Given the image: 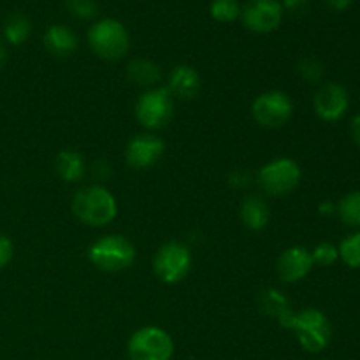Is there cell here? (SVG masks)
Listing matches in <instances>:
<instances>
[{"instance_id": "6da1fadb", "label": "cell", "mask_w": 360, "mask_h": 360, "mask_svg": "<svg viewBox=\"0 0 360 360\" xmlns=\"http://www.w3.org/2000/svg\"><path fill=\"white\" fill-rule=\"evenodd\" d=\"M283 329L292 330L299 345L308 354H320L326 350L333 340V326L326 313L316 308H304L292 311L280 322Z\"/></svg>"}, {"instance_id": "7a4b0ae2", "label": "cell", "mask_w": 360, "mask_h": 360, "mask_svg": "<svg viewBox=\"0 0 360 360\" xmlns=\"http://www.w3.org/2000/svg\"><path fill=\"white\" fill-rule=\"evenodd\" d=\"M72 211L81 224L98 229L109 225L118 217V202L105 186L86 185L74 195Z\"/></svg>"}, {"instance_id": "3957f363", "label": "cell", "mask_w": 360, "mask_h": 360, "mask_svg": "<svg viewBox=\"0 0 360 360\" xmlns=\"http://www.w3.org/2000/svg\"><path fill=\"white\" fill-rule=\"evenodd\" d=\"M88 44L98 58L118 62L130 49V35L125 25L115 18L97 20L88 30Z\"/></svg>"}, {"instance_id": "277c9868", "label": "cell", "mask_w": 360, "mask_h": 360, "mask_svg": "<svg viewBox=\"0 0 360 360\" xmlns=\"http://www.w3.org/2000/svg\"><path fill=\"white\" fill-rule=\"evenodd\" d=\"M136 259V246L118 234L102 236L88 248V260L105 273H122L130 269Z\"/></svg>"}, {"instance_id": "5b68a950", "label": "cell", "mask_w": 360, "mask_h": 360, "mask_svg": "<svg viewBox=\"0 0 360 360\" xmlns=\"http://www.w3.org/2000/svg\"><path fill=\"white\" fill-rule=\"evenodd\" d=\"M136 118L148 132H157L169 125L174 115V97L167 86H155L144 90L136 102Z\"/></svg>"}, {"instance_id": "8992f818", "label": "cell", "mask_w": 360, "mask_h": 360, "mask_svg": "<svg viewBox=\"0 0 360 360\" xmlns=\"http://www.w3.org/2000/svg\"><path fill=\"white\" fill-rule=\"evenodd\" d=\"M302 178L297 162L290 157H278L264 164L257 172L260 188L271 197H285L294 192Z\"/></svg>"}, {"instance_id": "52a82bcc", "label": "cell", "mask_w": 360, "mask_h": 360, "mask_svg": "<svg viewBox=\"0 0 360 360\" xmlns=\"http://www.w3.org/2000/svg\"><path fill=\"white\" fill-rule=\"evenodd\" d=\"M127 354L130 360H171L174 355V341L162 327H141L130 336Z\"/></svg>"}, {"instance_id": "ba28073f", "label": "cell", "mask_w": 360, "mask_h": 360, "mask_svg": "<svg viewBox=\"0 0 360 360\" xmlns=\"http://www.w3.org/2000/svg\"><path fill=\"white\" fill-rule=\"evenodd\" d=\"M192 269V252L179 241H169L157 250L153 259V273L162 283L178 285Z\"/></svg>"}, {"instance_id": "9c48e42d", "label": "cell", "mask_w": 360, "mask_h": 360, "mask_svg": "<svg viewBox=\"0 0 360 360\" xmlns=\"http://www.w3.org/2000/svg\"><path fill=\"white\" fill-rule=\"evenodd\" d=\"M294 115V101L283 90H269L260 94L252 104V116L264 129H280L290 122Z\"/></svg>"}, {"instance_id": "30bf717a", "label": "cell", "mask_w": 360, "mask_h": 360, "mask_svg": "<svg viewBox=\"0 0 360 360\" xmlns=\"http://www.w3.org/2000/svg\"><path fill=\"white\" fill-rule=\"evenodd\" d=\"M280 0H248L241 9V21L253 34H271L283 21Z\"/></svg>"}, {"instance_id": "8fae6325", "label": "cell", "mask_w": 360, "mask_h": 360, "mask_svg": "<svg viewBox=\"0 0 360 360\" xmlns=\"http://www.w3.org/2000/svg\"><path fill=\"white\" fill-rule=\"evenodd\" d=\"M165 151V143L155 132H144L132 137L125 148V162L134 171L151 169L162 158Z\"/></svg>"}, {"instance_id": "7c38bea8", "label": "cell", "mask_w": 360, "mask_h": 360, "mask_svg": "<svg viewBox=\"0 0 360 360\" xmlns=\"http://www.w3.org/2000/svg\"><path fill=\"white\" fill-rule=\"evenodd\" d=\"M350 108V95L348 90L340 83H326L315 91L313 109L322 122H340Z\"/></svg>"}, {"instance_id": "4fadbf2b", "label": "cell", "mask_w": 360, "mask_h": 360, "mask_svg": "<svg viewBox=\"0 0 360 360\" xmlns=\"http://www.w3.org/2000/svg\"><path fill=\"white\" fill-rule=\"evenodd\" d=\"M315 267L311 250L306 246H290L283 250L276 260V273L285 283H299L304 280Z\"/></svg>"}, {"instance_id": "5bb4252c", "label": "cell", "mask_w": 360, "mask_h": 360, "mask_svg": "<svg viewBox=\"0 0 360 360\" xmlns=\"http://www.w3.org/2000/svg\"><path fill=\"white\" fill-rule=\"evenodd\" d=\"M200 86H202L200 76L192 65L181 63V65H176L169 74L167 90L171 91L172 97L179 101H193L199 95Z\"/></svg>"}, {"instance_id": "9a60e30c", "label": "cell", "mask_w": 360, "mask_h": 360, "mask_svg": "<svg viewBox=\"0 0 360 360\" xmlns=\"http://www.w3.org/2000/svg\"><path fill=\"white\" fill-rule=\"evenodd\" d=\"M239 217L243 225L252 232H260L271 220L269 204L260 195H246L239 206Z\"/></svg>"}, {"instance_id": "2e32d148", "label": "cell", "mask_w": 360, "mask_h": 360, "mask_svg": "<svg viewBox=\"0 0 360 360\" xmlns=\"http://www.w3.org/2000/svg\"><path fill=\"white\" fill-rule=\"evenodd\" d=\"M44 48L49 55L65 58L77 49V35L65 25H51L44 32Z\"/></svg>"}, {"instance_id": "e0dca14e", "label": "cell", "mask_w": 360, "mask_h": 360, "mask_svg": "<svg viewBox=\"0 0 360 360\" xmlns=\"http://www.w3.org/2000/svg\"><path fill=\"white\" fill-rule=\"evenodd\" d=\"M55 169L65 183H79L86 174V162L76 150H62L55 158Z\"/></svg>"}, {"instance_id": "ac0fdd59", "label": "cell", "mask_w": 360, "mask_h": 360, "mask_svg": "<svg viewBox=\"0 0 360 360\" xmlns=\"http://www.w3.org/2000/svg\"><path fill=\"white\" fill-rule=\"evenodd\" d=\"M127 77L137 86H143L146 90L158 86L162 79L160 67L148 58H134L127 65Z\"/></svg>"}, {"instance_id": "d6986e66", "label": "cell", "mask_w": 360, "mask_h": 360, "mask_svg": "<svg viewBox=\"0 0 360 360\" xmlns=\"http://www.w3.org/2000/svg\"><path fill=\"white\" fill-rule=\"evenodd\" d=\"M4 42L11 46H21L28 41L32 34V23L28 16L21 13H13L4 21Z\"/></svg>"}, {"instance_id": "ffe728a7", "label": "cell", "mask_w": 360, "mask_h": 360, "mask_svg": "<svg viewBox=\"0 0 360 360\" xmlns=\"http://www.w3.org/2000/svg\"><path fill=\"white\" fill-rule=\"evenodd\" d=\"M262 309L267 313L269 316L278 320V323L292 313L294 309L290 308V302L288 299L285 297L283 292H280L278 288H267V290L262 292Z\"/></svg>"}, {"instance_id": "44dd1931", "label": "cell", "mask_w": 360, "mask_h": 360, "mask_svg": "<svg viewBox=\"0 0 360 360\" xmlns=\"http://www.w3.org/2000/svg\"><path fill=\"white\" fill-rule=\"evenodd\" d=\"M336 214L348 227L360 229V190L348 192L336 204Z\"/></svg>"}, {"instance_id": "7402d4cb", "label": "cell", "mask_w": 360, "mask_h": 360, "mask_svg": "<svg viewBox=\"0 0 360 360\" xmlns=\"http://www.w3.org/2000/svg\"><path fill=\"white\" fill-rule=\"evenodd\" d=\"M243 6L239 0H213L210 6V14L218 23H232L241 18Z\"/></svg>"}, {"instance_id": "603a6c76", "label": "cell", "mask_w": 360, "mask_h": 360, "mask_svg": "<svg viewBox=\"0 0 360 360\" xmlns=\"http://www.w3.org/2000/svg\"><path fill=\"white\" fill-rule=\"evenodd\" d=\"M340 259L350 269H360V232H352L338 246Z\"/></svg>"}, {"instance_id": "cb8c5ba5", "label": "cell", "mask_w": 360, "mask_h": 360, "mask_svg": "<svg viewBox=\"0 0 360 360\" xmlns=\"http://www.w3.org/2000/svg\"><path fill=\"white\" fill-rule=\"evenodd\" d=\"M311 257L315 266L320 267H330L340 260V250H338L336 245L333 243H319L315 248L311 250Z\"/></svg>"}, {"instance_id": "d4e9b609", "label": "cell", "mask_w": 360, "mask_h": 360, "mask_svg": "<svg viewBox=\"0 0 360 360\" xmlns=\"http://www.w3.org/2000/svg\"><path fill=\"white\" fill-rule=\"evenodd\" d=\"M65 6L74 18L94 20L98 14L97 0H65Z\"/></svg>"}, {"instance_id": "484cf974", "label": "cell", "mask_w": 360, "mask_h": 360, "mask_svg": "<svg viewBox=\"0 0 360 360\" xmlns=\"http://www.w3.org/2000/svg\"><path fill=\"white\" fill-rule=\"evenodd\" d=\"M299 74L304 81H308L309 84H319L323 79V63L316 58H304L301 60L297 67Z\"/></svg>"}, {"instance_id": "4316f807", "label": "cell", "mask_w": 360, "mask_h": 360, "mask_svg": "<svg viewBox=\"0 0 360 360\" xmlns=\"http://www.w3.org/2000/svg\"><path fill=\"white\" fill-rule=\"evenodd\" d=\"M14 257V245L7 236L0 234V271L9 266Z\"/></svg>"}, {"instance_id": "83f0119b", "label": "cell", "mask_w": 360, "mask_h": 360, "mask_svg": "<svg viewBox=\"0 0 360 360\" xmlns=\"http://www.w3.org/2000/svg\"><path fill=\"white\" fill-rule=\"evenodd\" d=\"M281 7H283V13L287 11L294 16H302L308 13L309 0H281Z\"/></svg>"}, {"instance_id": "f1b7e54d", "label": "cell", "mask_w": 360, "mask_h": 360, "mask_svg": "<svg viewBox=\"0 0 360 360\" xmlns=\"http://www.w3.org/2000/svg\"><path fill=\"white\" fill-rule=\"evenodd\" d=\"M229 179H231V185L236 186V188H248L250 183H252V174L238 169V171L232 172Z\"/></svg>"}, {"instance_id": "f546056e", "label": "cell", "mask_w": 360, "mask_h": 360, "mask_svg": "<svg viewBox=\"0 0 360 360\" xmlns=\"http://www.w3.org/2000/svg\"><path fill=\"white\" fill-rule=\"evenodd\" d=\"M323 2L330 11H336V13H343L352 6V0H323Z\"/></svg>"}, {"instance_id": "4dcf8cb0", "label": "cell", "mask_w": 360, "mask_h": 360, "mask_svg": "<svg viewBox=\"0 0 360 360\" xmlns=\"http://www.w3.org/2000/svg\"><path fill=\"white\" fill-rule=\"evenodd\" d=\"M350 136H352V139H354V143L360 148V112H359V115H355L354 118H352Z\"/></svg>"}, {"instance_id": "1f68e13d", "label": "cell", "mask_w": 360, "mask_h": 360, "mask_svg": "<svg viewBox=\"0 0 360 360\" xmlns=\"http://www.w3.org/2000/svg\"><path fill=\"white\" fill-rule=\"evenodd\" d=\"M319 213L322 217H333V214H336V204L330 202V200H322L319 204Z\"/></svg>"}, {"instance_id": "d6a6232c", "label": "cell", "mask_w": 360, "mask_h": 360, "mask_svg": "<svg viewBox=\"0 0 360 360\" xmlns=\"http://www.w3.org/2000/svg\"><path fill=\"white\" fill-rule=\"evenodd\" d=\"M6 62H7V46L6 42H4V39H0V70L4 69Z\"/></svg>"}]
</instances>
